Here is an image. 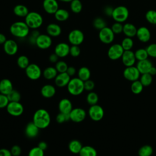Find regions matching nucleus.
Returning <instances> with one entry per match:
<instances>
[{"instance_id":"11","label":"nucleus","mask_w":156,"mask_h":156,"mask_svg":"<svg viewBox=\"0 0 156 156\" xmlns=\"http://www.w3.org/2000/svg\"><path fill=\"white\" fill-rule=\"evenodd\" d=\"M7 113L13 116H20L24 112V107L20 102H9L6 107Z\"/></svg>"},{"instance_id":"55","label":"nucleus","mask_w":156,"mask_h":156,"mask_svg":"<svg viewBox=\"0 0 156 156\" xmlns=\"http://www.w3.org/2000/svg\"><path fill=\"white\" fill-rule=\"evenodd\" d=\"M58 55L55 54L54 52L53 54H51L49 57V60L50 61V62L51 63H56L58 61Z\"/></svg>"},{"instance_id":"19","label":"nucleus","mask_w":156,"mask_h":156,"mask_svg":"<svg viewBox=\"0 0 156 156\" xmlns=\"http://www.w3.org/2000/svg\"><path fill=\"white\" fill-rule=\"evenodd\" d=\"M43 7L48 14H54L59 9L57 0H43Z\"/></svg>"},{"instance_id":"56","label":"nucleus","mask_w":156,"mask_h":156,"mask_svg":"<svg viewBox=\"0 0 156 156\" xmlns=\"http://www.w3.org/2000/svg\"><path fill=\"white\" fill-rule=\"evenodd\" d=\"M66 73L70 76L72 77L74 76L76 73V69L74 66H68L67 70H66Z\"/></svg>"},{"instance_id":"33","label":"nucleus","mask_w":156,"mask_h":156,"mask_svg":"<svg viewBox=\"0 0 156 156\" xmlns=\"http://www.w3.org/2000/svg\"><path fill=\"white\" fill-rule=\"evenodd\" d=\"M79 156H97L96 150L91 146H84L82 147Z\"/></svg>"},{"instance_id":"39","label":"nucleus","mask_w":156,"mask_h":156,"mask_svg":"<svg viewBox=\"0 0 156 156\" xmlns=\"http://www.w3.org/2000/svg\"><path fill=\"white\" fill-rule=\"evenodd\" d=\"M121 44L124 51H129L133 48L134 43L132 38L126 37L122 39Z\"/></svg>"},{"instance_id":"9","label":"nucleus","mask_w":156,"mask_h":156,"mask_svg":"<svg viewBox=\"0 0 156 156\" xmlns=\"http://www.w3.org/2000/svg\"><path fill=\"white\" fill-rule=\"evenodd\" d=\"M88 113L90 118L94 121H101L104 116V111L103 108L98 104L90 105Z\"/></svg>"},{"instance_id":"37","label":"nucleus","mask_w":156,"mask_h":156,"mask_svg":"<svg viewBox=\"0 0 156 156\" xmlns=\"http://www.w3.org/2000/svg\"><path fill=\"white\" fill-rule=\"evenodd\" d=\"M16 63L20 68L24 69H25L30 64L28 57L24 55H20L18 57L16 60Z\"/></svg>"},{"instance_id":"17","label":"nucleus","mask_w":156,"mask_h":156,"mask_svg":"<svg viewBox=\"0 0 156 156\" xmlns=\"http://www.w3.org/2000/svg\"><path fill=\"white\" fill-rule=\"evenodd\" d=\"M136 37L142 43H147L150 40L151 34L149 29L147 27L141 26L137 29Z\"/></svg>"},{"instance_id":"45","label":"nucleus","mask_w":156,"mask_h":156,"mask_svg":"<svg viewBox=\"0 0 156 156\" xmlns=\"http://www.w3.org/2000/svg\"><path fill=\"white\" fill-rule=\"evenodd\" d=\"M55 68H56L57 72L58 73H65L66 72V70L68 68V66L67 65V63L62 60H60L58 61L56 63H55Z\"/></svg>"},{"instance_id":"25","label":"nucleus","mask_w":156,"mask_h":156,"mask_svg":"<svg viewBox=\"0 0 156 156\" xmlns=\"http://www.w3.org/2000/svg\"><path fill=\"white\" fill-rule=\"evenodd\" d=\"M13 90V83L10 80L3 79L0 81V93L7 95Z\"/></svg>"},{"instance_id":"22","label":"nucleus","mask_w":156,"mask_h":156,"mask_svg":"<svg viewBox=\"0 0 156 156\" xmlns=\"http://www.w3.org/2000/svg\"><path fill=\"white\" fill-rule=\"evenodd\" d=\"M152 66L153 65L152 62L148 58L143 60L138 61L136 65L141 74L144 73H148Z\"/></svg>"},{"instance_id":"7","label":"nucleus","mask_w":156,"mask_h":156,"mask_svg":"<svg viewBox=\"0 0 156 156\" xmlns=\"http://www.w3.org/2000/svg\"><path fill=\"white\" fill-rule=\"evenodd\" d=\"M124 51V50L121 44L115 43L109 47L107 51V55L110 60H116L121 58Z\"/></svg>"},{"instance_id":"18","label":"nucleus","mask_w":156,"mask_h":156,"mask_svg":"<svg viewBox=\"0 0 156 156\" xmlns=\"http://www.w3.org/2000/svg\"><path fill=\"white\" fill-rule=\"evenodd\" d=\"M70 46L68 44L61 42L58 43L54 49V53L56 54L58 57L63 58L69 54Z\"/></svg>"},{"instance_id":"1","label":"nucleus","mask_w":156,"mask_h":156,"mask_svg":"<svg viewBox=\"0 0 156 156\" xmlns=\"http://www.w3.org/2000/svg\"><path fill=\"white\" fill-rule=\"evenodd\" d=\"M32 122L40 129H46L51 123L50 115L49 112L44 108L38 109L33 115Z\"/></svg>"},{"instance_id":"15","label":"nucleus","mask_w":156,"mask_h":156,"mask_svg":"<svg viewBox=\"0 0 156 156\" xmlns=\"http://www.w3.org/2000/svg\"><path fill=\"white\" fill-rule=\"evenodd\" d=\"M3 48L6 54L9 55H14L18 52V46L15 40L7 39L3 44Z\"/></svg>"},{"instance_id":"8","label":"nucleus","mask_w":156,"mask_h":156,"mask_svg":"<svg viewBox=\"0 0 156 156\" xmlns=\"http://www.w3.org/2000/svg\"><path fill=\"white\" fill-rule=\"evenodd\" d=\"M27 77L32 80H38L41 76V69L40 67L35 63H30L25 69Z\"/></svg>"},{"instance_id":"36","label":"nucleus","mask_w":156,"mask_h":156,"mask_svg":"<svg viewBox=\"0 0 156 156\" xmlns=\"http://www.w3.org/2000/svg\"><path fill=\"white\" fill-rule=\"evenodd\" d=\"M134 53L136 60L138 61L146 60L149 57L146 48H139Z\"/></svg>"},{"instance_id":"21","label":"nucleus","mask_w":156,"mask_h":156,"mask_svg":"<svg viewBox=\"0 0 156 156\" xmlns=\"http://www.w3.org/2000/svg\"><path fill=\"white\" fill-rule=\"evenodd\" d=\"M58 107L60 113L68 114L73 109L72 102L69 99L67 98H63L60 101Z\"/></svg>"},{"instance_id":"47","label":"nucleus","mask_w":156,"mask_h":156,"mask_svg":"<svg viewBox=\"0 0 156 156\" xmlns=\"http://www.w3.org/2000/svg\"><path fill=\"white\" fill-rule=\"evenodd\" d=\"M111 29L112 30V31L113 32V33L115 34H120L122 32V30H123V24L121 23H118V22H115L114 23Z\"/></svg>"},{"instance_id":"14","label":"nucleus","mask_w":156,"mask_h":156,"mask_svg":"<svg viewBox=\"0 0 156 156\" xmlns=\"http://www.w3.org/2000/svg\"><path fill=\"white\" fill-rule=\"evenodd\" d=\"M70 120L74 122H80L83 121L86 116L87 113L85 110L82 108H73L69 113Z\"/></svg>"},{"instance_id":"51","label":"nucleus","mask_w":156,"mask_h":156,"mask_svg":"<svg viewBox=\"0 0 156 156\" xmlns=\"http://www.w3.org/2000/svg\"><path fill=\"white\" fill-rule=\"evenodd\" d=\"M9 101L7 95L0 93V108H5L7 106Z\"/></svg>"},{"instance_id":"50","label":"nucleus","mask_w":156,"mask_h":156,"mask_svg":"<svg viewBox=\"0 0 156 156\" xmlns=\"http://www.w3.org/2000/svg\"><path fill=\"white\" fill-rule=\"evenodd\" d=\"M80 54V49L79 46L71 45L69 49V54L73 57H78Z\"/></svg>"},{"instance_id":"52","label":"nucleus","mask_w":156,"mask_h":156,"mask_svg":"<svg viewBox=\"0 0 156 156\" xmlns=\"http://www.w3.org/2000/svg\"><path fill=\"white\" fill-rule=\"evenodd\" d=\"M94 82L90 79H88L84 82V90L86 91H91L94 88Z\"/></svg>"},{"instance_id":"20","label":"nucleus","mask_w":156,"mask_h":156,"mask_svg":"<svg viewBox=\"0 0 156 156\" xmlns=\"http://www.w3.org/2000/svg\"><path fill=\"white\" fill-rule=\"evenodd\" d=\"M70 79L71 77L66 73V72H65L58 73L54 79V82L57 87L62 88L67 86Z\"/></svg>"},{"instance_id":"4","label":"nucleus","mask_w":156,"mask_h":156,"mask_svg":"<svg viewBox=\"0 0 156 156\" xmlns=\"http://www.w3.org/2000/svg\"><path fill=\"white\" fill-rule=\"evenodd\" d=\"M24 21L30 29H36L42 25L43 19L39 13L36 12H30L25 17Z\"/></svg>"},{"instance_id":"27","label":"nucleus","mask_w":156,"mask_h":156,"mask_svg":"<svg viewBox=\"0 0 156 156\" xmlns=\"http://www.w3.org/2000/svg\"><path fill=\"white\" fill-rule=\"evenodd\" d=\"M56 93L55 87L51 84H46L41 88V96L45 98H52Z\"/></svg>"},{"instance_id":"13","label":"nucleus","mask_w":156,"mask_h":156,"mask_svg":"<svg viewBox=\"0 0 156 156\" xmlns=\"http://www.w3.org/2000/svg\"><path fill=\"white\" fill-rule=\"evenodd\" d=\"M140 73L137 69L136 66H128L126 67L123 71V76L124 77L130 82H133L136 80H138V79L140 77Z\"/></svg>"},{"instance_id":"41","label":"nucleus","mask_w":156,"mask_h":156,"mask_svg":"<svg viewBox=\"0 0 156 156\" xmlns=\"http://www.w3.org/2000/svg\"><path fill=\"white\" fill-rule=\"evenodd\" d=\"M145 18L149 23L152 25H156V10H147L145 14Z\"/></svg>"},{"instance_id":"57","label":"nucleus","mask_w":156,"mask_h":156,"mask_svg":"<svg viewBox=\"0 0 156 156\" xmlns=\"http://www.w3.org/2000/svg\"><path fill=\"white\" fill-rule=\"evenodd\" d=\"M113 10V8H112L110 6H107L104 9V13L106 14V15L109 16H112Z\"/></svg>"},{"instance_id":"26","label":"nucleus","mask_w":156,"mask_h":156,"mask_svg":"<svg viewBox=\"0 0 156 156\" xmlns=\"http://www.w3.org/2000/svg\"><path fill=\"white\" fill-rule=\"evenodd\" d=\"M137 28L136 26L130 23H127L123 24L122 33L126 37L133 38L136 36Z\"/></svg>"},{"instance_id":"61","label":"nucleus","mask_w":156,"mask_h":156,"mask_svg":"<svg viewBox=\"0 0 156 156\" xmlns=\"http://www.w3.org/2000/svg\"><path fill=\"white\" fill-rule=\"evenodd\" d=\"M58 1L63 2H71L73 0H58Z\"/></svg>"},{"instance_id":"53","label":"nucleus","mask_w":156,"mask_h":156,"mask_svg":"<svg viewBox=\"0 0 156 156\" xmlns=\"http://www.w3.org/2000/svg\"><path fill=\"white\" fill-rule=\"evenodd\" d=\"M10 152L12 156H20L21 154V148L18 145H14L11 147Z\"/></svg>"},{"instance_id":"5","label":"nucleus","mask_w":156,"mask_h":156,"mask_svg":"<svg viewBox=\"0 0 156 156\" xmlns=\"http://www.w3.org/2000/svg\"><path fill=\"white\" fill-rule=\"evenodd\" d=\"M129 12L128 9L124 5H119L113 8L112 17L115 22L122 23L129 18Z\"/></svg>"},{"instance_id":"48","label":"nucleus","mask_w":156,"mask_h":156,"mask_svg":"<svg viewBox=\"0 0 156 156\" xmlns=\"http://www.w3.org/2000/svg\"><path fill=\"white\" fill-rule=\"evenodd\" d=\"M69 120H70L69 113L65 114V113L60 112L56 116V121L59 124H62L65 121H68Z\"/></svg>"},{"instance_id":"40","label":"nucleus","mask_w":156,"mask_h":156,"mask_svg":"<svg viewBox=\"0 0 156 156\" xmlns=\"http://www.w3.org/2000/svg\"><path fill=\"white\" fill-rule=\"evenodd\" d=\"M140 81L144 87H148L152 82V76L149 73L141 74L140 77Z\"/></svg>"},{"instance_id":"49","label":"nucleus","mask_w":156,"mask_h":156,"mask_svg":"<svg viewBox=\"0 0 156 156\" xmlns=\"http://www.w3.org/2000/svg\"><path fill=\"white\" fill-rule=\"evenodd\" d=\"M146 49L149 57L156 58V43L150 44L146 48Z\"/></svg>"},{"instance_id":"32","label":"nucleus","mask_w":156,"mask_h":156,"mask_svg":"<svg viewBox=\"0 0 156 156\" xmlns=\"http://www.w3.org/2000/svg\"><path fill=\"white\" fill-rule=\"evenodd\" d=\"M77 76L80 79L85 82L90 79L91 76V71L90 69L86 66H82L79 68L77 72Z\"/></svg>"},{"instance_id":"60","label":"nucleus","mask_w":156,"mask_h":156,"mask_svg":"<svg viewBox=\"0 0 156 156\" xmlns=\"http://www.w3.org/2000/svg\"><path fill=\"white\" fill-rule=\"evenodd\" d=\"M149 73L151 76H154V75H155L156 74V68L155 67V66H152V67H151V68L150 69V70H149V73Z\"/></svg>"},{"instance_id":"59","label":"nucleus","mask_w":156,"mask_h":156,"mask_svg":"<svg viewBox=\"0 0 156 156\" xmlns=\"http://www.w3.org/2000/svg\"><path fill=\"white\" fill-rule=\"evenodd\" d=\"M7 39L5 35L2 33H0V45L4 44L5 43V42L7 41Z\"/></svg>"},{"instance_id":"38","label":"nucleus","mask_w":156,"mask_h":156,"mask_svg":"<svg viewBox=\"0 0 156 156\" xmlns=\"http://www.w3.org/2000/svg\"><path fill=\"white\" fill-rule=\"evenodd\" d=\"M70 9L74 13H79L82 10V4L80 0H73L70 2Z\"/></svg>"},{"instance_id":"28","label":"nucleus","mask_w":156,"mask_h":156,"mask_svg":"<svg viewBox=\"0 0 156 156\" xmlns=\"http://www.w3.org/2000/svg\"><path fill=\"white\" fill-rule=\"evenodd\" d=\"M14 14L19 17H26L27 14L29 13L28 8L23 4L16 5L13 8Z\"/></svg>"},{"instance_id":"2","label":"nucleus","mask_w":156,"mask_h":156,"mask_svg":"<svg viewBox=\"0 0 156 156\" xmlns=\"http://www.w3.org/2000/svg\"><path fill=\"white\" fill-rule=\"evenodd\" d=\"M30 28L25 21H16L12 23L10 27V34L20 38L26 37L29 34Z\"/></svg>"},{"instance_id":"58","label":"nucleus","mask_w":156,"mask_h":156,"mask_svg":"<svg viewBox=\"0 0 156 156\" xmlns=\"http://www.w3.org/2000/svg\"><path fill=\"white\" fill-rule=\"evenodd\" d=\"M38 147H40L41 149H42V150H43L44 151L48 148V144H47V143L45 141H40L38 143Z\"/></svg>"},{"instance_id":"35","label":"nucleus","mask_w":156,"mask_h":156,"mask_svg":"<svg viewBox=\"0 0 156 156\" xmlns=\"http://www.w3.org/2000/svg\"><path fill=\"white\" fill-rule=\"evenodd\" d=\"M153 153L152 147L150 145L146 144L141 146L138 150L139 156H151Z\"/></svg>"},{"instance_id":"42","label":"nucleus","mask_w":156,"mask_h":156,"mask_svg":"<svg viewBox=\"0 0 156 156\" xmlns=\"http://www.w3.org/2000/svg\"><path fill=\"white\" fill-rule=\"evenodd\" d=\"M9 102H20L21 100V94L16 90H12L7 95Z\"/></svg>"},{"instance_id":"31","label":"nucleus","mask_w":156,"mask_h":156,"mask_svg":"<svg viewBox=\"0 0 156 156\" xmlns=\"http://www.w3.org/2000/svg\"><path fill=\"white\" fill-rule=\"evenodd\" d=\"M58 73L55 67L49 66L44 69L43 71V76L47 80H51L55 79Z\"/></svg>"},{"instance_id":"3","label":"nucleus","mask_w":156,"mask_h":156,"mask_svg":"<svg viewBox=\"0 0 156 156\" xmlns=\"http://www.w3.org/2000/svg\"><path fill=\"white\" fill-rule=\"evenodd\" d=\"M66 87L68 91L73 96H79L85 90L84 82L79 77L71 79Z\"/></svg>"},{"instance_id":"34","label":"nucleus","mask_w":156,"mask_h":156,"mask_svg":"<svg viewBox=\"0 0 156 156\" xmlns=\"http://www.w3.org/2000/svg\"><path fill=\"white\" fill-rule=\"evenodd\" d=\"M143 88H144V86L141 83L140 80H136L135 81L132 82L130 90L133 94H138L141 93L143 90Z\"/></svg>"},{"instance_id":"43","label":"nucleus","mask_w":156,"mask_h":156,"mask_svg":"<svg viewBox=\"0 0 156 156\" xmlns=\"http://www.w3.org/2000/svg\"><path fill=\"white\" fill-rule=\"evenodd\" d=\"M98 100V95L95 92L90 91V93L87 96V102L90 105L97 104Z\"/></svg>"},{"instance_id":"6","label":"nucleus","mask_w":156,"mask_h":156,"mask_svg":"<svg viewBox=\"0 0 156 156\" xmlns=\"http://www.w3.org/2000/svg\"><path fill=\"white\" fill-rule=\"evenodd\" d=\"M99 39L104 44H110L115 39V34L111 27H105L99 32Z\"/></svg>"},{"instance_id":"16","label":"nucleus","mask_w":156,"mask_h":156,"mask_svg":"<svg viewBox=\"0 0 156 156\" xmlns=\"http://www.w3.org/2000/svg\"><path fill=\"white\" fill-rule=\"evenodd\" d=\"M121 60L123 65L126 67L133 66L136 62L135 53L132 51H124L121 57Z\"/></svg>"},{"instance_id":"29","label":"nucleus","mask_w":156,"mask_h":156,"mask_svg":"<svg viewBox=\"0 0 156 156\" xmlns=\"http://www.w3.org/2000/svg\"><path fill=\"white\" fill-rule=\"evenodd\" d=\"M83 147L80 141L77 140H71L68 144V149L73 154H79L82 147Z\"/></svg>"},{"instance_id":"44","label":"nucleus","mask_w":156,"mask_h":156,"mask_svg":"<svg viewBox=\"0 0 156 156\" xmlns=\"http://www.w3.org/2000/svg\"><path fill=\"white\" fill-rule=\"evenodd\" d=\"M93 25L95 29L100 30L104 27H106V22L103 18L101 17H98L93 20Z\"/></svg>"},{"instance_id":"24","label":"nucleus","mask_w":156,"mask_h":156,"mask_svg":"<svg viewBox=\"0 0 156 156\" xmlns=\"http://www.w3.org/2000/svg\"><path fill=\"white\" fill-rule=\"evenodd\" d=\"M46 32L50 37H56L61 34L62 28L56 23H50L46 27Z\"/></svg>"},{"instance_id":"12","label":"nucleus","mask_w":156,"mask_h":156,"mask_svg":"<svg viewBox=\"0 0 156 156\" xmlns=\"http://www.w3.org/2000/svg\"><path fill=\"white\" fill-rule=\"evenodd\" d=\"M52 43L51 37L48 34H39L35 40V44L41 49H47Z\"/></svg>"},{"instance_id":"30","label":"nucleus","mask_w":156,"mask_h":156,"mask_svg":"<svg viewBox=\"0 0 156 156\" xmlns=\"http://www.w3.org/2000/svg\"><path fill=\"white\" fill-rule=\"evenodd\" d=\"M55 18L60 22L66 21L69 16V13L68 10L64 9H58L54 14Z\"/></svg>"},{"instance_id":"54","label":"nucleus","mask_w":156,"mask_h":156,"mask_svg":"<svg viewBox=\"0 0 156 156\" xmlns=\"http://www.w3.org/2000/svg\"><path fill=\"white\" fill-rule=\"evenodd\" d=\"M0 156H12L10 150L5 148L0 149Z\"/></svg>"},{"instance_id":"10","label":"nucleus","mask_w":156,"mask_h":156,"mask_svg":"<svg viewBox=\"0 0 156 156\" xmlns=\"http://www.w3.org/2000/svg\"><path fill=\"white\" fill-rule=\"evenodd\" d=\"M68 39L71 45L79 46L84 40V34L79 29H73L69 33Z\"/></svg>"},{"instance_id":"46","label":"nucleus","mask_w":156,"mask_h":156,"mask_svg":"<svg viewBox=\"0 0 156 156\" xmlns=\"http://www.w3.org/2000/svg\"><path fill=\"white\" fill-rule=\"evenodd\" d=\"M44 151L38 146L32 147L28 153V156H44Z\"/></svg>"},{"instance_id":"23","label":"nucleus","mask_w":156,"mask_h":156,"mask_svg":"<svg viewBox=\"0 0 156 156\" xmlns=\"http://www.w3.org/2000/svg\"><path fill=\"white\" fill-rule=\"evenodd\" d=\"M39 130L40 129L33 122H30L26 126L25 134L27 137L34 138L38 135Z\"/></svg>"}]
</instances>
